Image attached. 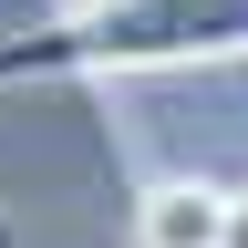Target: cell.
<instances>
[{"mask_svg":"<svg viewBox=\"0 0 248 248\" xmlns=\"http://www.w3.org/2000/svg\"><path fill=\"white\" fill-rule=\"evenodd\" d=\"M248 62V0H83L52 31L0 42V83H104V73H197Z\"/></svg>","mask_w":248,"mask_h":248,"instance_id":"obj_1","label":"cell"},{"mask_svg":"<svg viewBox=\"0 0 248 248\" xmlns=\"http://www.w3.org/2000/svg\"><path fill=\"white\" fill-rule=\"evenodd\" d=\"M135 248H228V186L217 176H155L135 197Z\"/></svg>","mask_w":248,"mask_h":248,"instance_id":"obj_2","label":"cell"},{"mask_svg":"<svg viewBox=\"0 0 248 248\" xmlns=\"http://www.w3.org/2000/svg\"><path fill=\"white\" fill-rule=\"evenodd\" d=\"M228 248H248V186H228Z\"/></svg>","mask_w":248,"mask_h":248,"instance_id":"obj_3","label":"cell"}]
</instances>
